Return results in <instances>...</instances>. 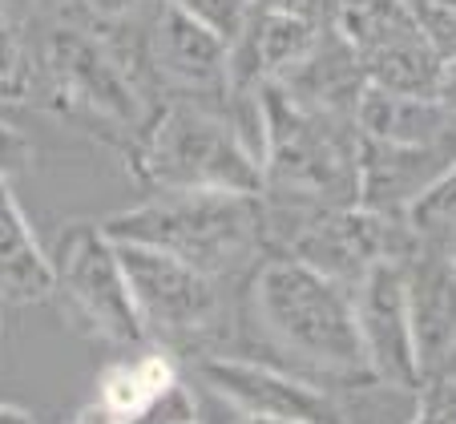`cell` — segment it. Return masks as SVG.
I'll return each mask as SVG.
<instances>
[{
	"instance_id": "cell-1",
	"label": "cell",
	"mask_w": 456,
	"mask_h": 424,
	"mask_svg": "<svg viewBox=\"0 0 456 424\" xmlns=\"http://www.w3.org/2000/svg\"><path fill=\"white\" fill-rule=\"evenodd\" d=\"M263 239L267 255H287L307 226L331 210L360 207V126L299 105L279 86H263Z\"/></svg>"
},
{
	"instance_id": "cell-2",
	"label": "cell",
	"mask_w": 456,
	"mask_h": 424,
	"mask_svg": "<svg viewBox=\"0 0 456 424\" xmlns=\"http://www.w3.org/2000/svg\"><path fill=\"white\" fill-rule=\"evenodd\" d=\"M242 291L247 320L271 352V363L331 392L371 380L355 303L336 279L295 255H267Z\"/></svg>"
},
{
	"instance_id": "cell-3",
	"label": "cell",
	"mask_w": 456,
	"mask_h": 424,
	"mask_svg": "<svg viewBox=\"0 0 456 424\" xmlns=\"http://www.w3.org/2000/svg\"><path fill=\"white\" fill-rule=\"evenodd\" d=\"M37 77H45L57 118L105 146H118L126 158L138 150L162 105L102 33L65 9L41 37Z\"/></svg>"
},
{
	"instance_id": "cell-4",
	"label": "cell",
	"mask_w": 456,
	"mask_h": 424,
	"mask_svg": "<svg viewBox=\"0 0 456 424\" xmlns=\"http://www.w3.org/2000/svg\"><path fill=\"white\" fill-rule=\"evenodd\" d=\"M113 242L154 247L199 267L218 283H234L267 259L263 199L231 191H170L105 218Z\"/></svg>"
},
{
	"instance_id": "cell-5",
	"label": "cell",
	"mask_w": 456,
	"mask_h": 424,
	"mask_svg": "<svg viewBox=\"0 0 456 424\" xmlns=\"http://www.w3.org/2000/svg\"><path fill=\"white\" fill-rule=\"evenodd\" d=\"M129 170L154 194L170 191H231L263 194V162L242 142L223 110L202 102H162L146 126Z\"/></svg>"
},
{
	"instance_id": "cell-6",
	"label": "cell",
	"mask_w": 456,
	"mask_h": 424,
	"mask_svg": "<svg viewBox=\"0 0 456 424\" xmlns=\"http://www.w3.org/2000/svg\"><path fill=\"white\" fill-rule=\"evenodd\" d=\"M118 255L146 344L166 347L178 360L215 352V339L226 336V283L138 242H118Z\"/></svg>"
},
{
	"instance_id": "cell-7",
	"label": "cell",
	"mask_w": 456,
	"mask_h": 424,
	"mask_svg": "<svg viewBox=\"0 0 456 424\" xmlns=\"http://www.w3.org/2000/svg\"><path fill=\"white\" fill-rule=\"evenodd\" d=\"M53 271L57 287L53 295L61 299V312L81 336L102 339L113 347H142L138 307L129 295V279L121 267L118 242L105 234L102 223H69L57 234V251H53Z\"/></svg>"
},
{
	"instance_id": "cell-8",
	"label": "cell",
	"mask_w": 456,
	"mask_h": 424,
	"mask_svg": "<svg viewBox=\"0 0 456 424\" xmlns=\"http://www.w3.org/2000/svg\"><path fill=\"white\" fill-rule=\"evenodd\" d=\"M339 33L355 49L371 86L404 97H436L440 53L404 0H344Z\"/></svg>"
},
{
	"instance_id": "cell-9",
	"label": "cell",
	"mask_w": 456,
	"mask_h": 424,
	"mask_svg": "<svg viewBox=\"0 0 456 424\" xmlns=\"http://www.w3.org/2000/svg\"><path fill=\"white\" fill-rule=\"evenodd\" d=\"M190 368L202 388H210V396H218L239 416H263L283 424H344L336 392L307 376L287 372L279 363L202 352L190 360Z\"/></svg>"
},
{
	"instance_id": "cell-10",
	"label": "cell",
	"mask_w": 456,
	"mask_h": 424,
	"mask_svg": "<svg viewBox=\"0 0 456 424\" xmlns=\"http://www.w3.org/2000/svg\"><path fill=\"white\" fill-rule=\"evenodd\" d=\"M146 69L162 102H202L223 110L231 97V41L166 0L142 33Z\"/></svg>"
},
{
	"instance_id": "cell-11",
	"label": "cell",
	"mask_w": 456,
	"mask_h": 424,
	"mask_svg": "<svg viewBox=\"0 0 456 424\" xmlns=\"http://www.w3.org/2000/svg\"><path fill=\"white\" fill-rule=\"evenodd\" d=\"M424 234L412 231V223L400 215H384L371 207H347V210H331L323 215L315 226L299 234L291 242L295 259H303L307 267L323 271L328 279H336L347 295L368 279V271L376 263L387 259H408L412 247Z\"/></svg>"
},
{
	"instance_id": "cell-12",
	"label": "cell",
	"mask_w": 456,
	"mask_h": 424,
	"mask_svg": "<svg viewBox=\"0 0 456 424\" xmlns=\"http://www.w3.org/2000/svg\"><path fill=\"white\" fill-rule=\"evenodd\" d=\"M355 320H360L363 352L376 380L416 388L420 363L412 347V320H408V291H404V259L376 263L360 287L352 291Z\"/></svg>"
},
{
	"instance_id": "cell-13",
	"label": "cell",
	"mask_w": 456,
	"mask_h": 424,
	"mask_svg": "<svg viewBox=\"0 0 456 424\" xmlns=\"http://www.w3.org/2000/svg\"><path fill=\"white\" fill-rule=\"evenodd\" d=\"M404 291L420 380L456 372V263L440 242L420 239L412 247L404 259Z\"/></svg>"
},
{
	"instance_id": "cell-14",
	"label": "cell",
	"mask_w": 456,
	"mask_h": 424,
	"mask_svg": "<svg viewBox=\"0 0 456 424\" xmlns=\"http://www.w3.org/2000/svg\"><path fill=\"white\" fill-rule=\"evenodd\" d=\"M448 166H456L452 146H408V142L360 134V202L384 215L408 218V207Z\"/></svg>"
},
{
	"instance_id": "cell-15",
	"label": "cell",
	"mask_w": 456,
	"mask_h": 424,
	"mask_svg": "<svg viewBox=\"0 0 456 424\" xmlns=\"http://www.w3.org/2000/svg\"><path fill=\"white\" fill-rule=\"evenodd\" d=\"M283 94H291L299 105L319 113H331V118H347L355 121L360 113V102L368 94V73H363L355 49L347 45V37L336 29H323L315 37V45L307 49V57L299 65L283 73L275 81Z\"/></svg>"
},
{
	"instance_id": "cell-16",
	"label": "cell",
	"mask_w": 456,
	"mask_h": 424,
	"mask_svg": "<svg viewBox=\"0 0 456 424\" xmlns=\"http://www.w3.org/2000/svg\"><path fill=\"white\" fill-rule=\"evenodd\" d=\"M319 33L323 29H311L295 17L250 4L247 25L231 41V81L239 89L275 86L291 65H299L307 57V49L315 45Z\"/></svg>"
},
{
	"instance_id": "cell-17",
	"label": "cell",
	"mask_w": 456,
	"mask_h": 424,
	"mask_svg": "<svg viewBox=\"0 0 456 424\" xmlns=\"http://www.w3.org/2000/svg\"><path fill=\"white\" fill-rule=\"evenodd\" d=\"M57 287V271L45 247L37 242L12 182H0V303L33 307L45 303Z\"/></svg>"
},
{
	"instance_id": "cell-18",
	"label": "cell",
	"mask_w": 456,
	"mask_h": 424,
	"mask_svg": "<svg viewBox=\"0 0 456 424\" xmlns=\"http://www.w3.org/2000/svg\"><path fill=\"white\" fill-rule=\"evenodd\" d=\"M178 363H182L178 355L158 344L129 347V355L113 360L102 372V380H97V400H102L105 408H113L121 420H134L142 408L154 404L166 388H174V384L182 380Z\"/></svg>"
},
{
	"instance_id": "cell-19",
	"label": "cell",
	"mask_w": 456,
	"mask_h": 424,
	"mask_svg": "<svg viewBox=\"0 0 456 424\" xmlns=\"http://www.w3.org/2000/svg\"><path fill=\"white\" fill-rule=\"evenodd\" d=\"M37 61L28 53L25 29L9 4H0V105H20L33 97Z\"/></svg>"
},
{
	"instance_id": "cell-20",
	"label": "cell",
	"mask_w": 456,
	"mask_h": 424,
	"mask_svg": "<svg viewBox=\"0 0 456 424\" xmlns=\"http://www.w3.org/2000/svg\"><path fill=\"white\" fill-rule=\"evenodd\" d=\"M166 0H57V9L73 12L97 33H118V29H146L150 17Z\"/></svg>"
},
{
	"instance_id": "cell-21",
	"label": "cell",
	"mask_w": 456,
	"mask_h": 424,
	"mask_svg": "<svg viewBox=\"0 0 456 424\" xmlns=\"http://www.w3.org/2000/svg\"><path fill=\"white\" fill-rule=\"evenodd\" d=\"M408 223H412L416 234H424L432 242L456 231V166H448L428 191L408 207Z\"/></svg>"
},
{
	"instance_id": "cell-22",
	"label": "cell",
	"mask_w": 456,
	"mask_h": 424,
	"mask_svg": "<svg viewBox=\"0 0 456 424\" xmlns=\"http://www.w3.org/2000/svg\"><path fill=\"white\" fill-rule=\"evenodd\" d=\"M408 424H456V372H440L416 384V408Z\"/></svg>"
},
{
	"instance_id": "cell-23",
	"label": "cell",
	"mask_w": 456,
	"mask_h": 424,
	"mask_svg": "<svg viewBox=\"0 0 456 424\" xmlns=\"http://www.w3.org/2000/svg\"><path fill=\"white\" fill-rule=\"evenodd\" d=\"M404 9L416 17V25L428 33L440 57L456 53V0H404Z\"/></svg>"
},
{
	"instance_id": "cell-24",
	"label": "cell",
	"mask_w": 456,
	"mask_h": 424,
	"mask_svg": "<svg viewBox=\"0 0 456 424\" xmlns=\"http://www.w3.org/2000/svg\"><path fill=\"white\" fill-rule=\"evenodd\" d=\"M170 4H178V9L190 12V17H199L202 25L223 33L226 41H234V37L242 33L247 12H250V0H170Z\"/></svg>"
},
{
	"instance_id": "cell-25",
	"label": "cell",
	"mask_w": 456,
	"mask_h": 424,
	"mask_svg": "<svg viewBox=\"0 0 456 424\" xmlns=\"http://www.w3.org/2000/svg\"><path fill=\"white\" fill-rule=\"evenodd\" d=\"M194 420H199L194 392L178 380L174 388H166L154 404H146L138 416H134V420H126V424H194Z\"/></svg>"
},
{
	"instance_id": "cell-26",
	"label": "cell",
	"mask_w": 456,
	"mask_h": 424,
	"mask_svg": "<svg viewBox=\"0 0 456 424\" xmlns=\"http://www.w3.org/2000/svg\"><path fill=\"white\" fill-rule=\"evenodd\" d=\"M250 4H255V9L283 12V17H295L311 29H336L339 9H344V0H250Z\"/></svg>"
},
{
	"instance_id": "cell-27",
	"label": "cell",
	"mask_w": 456,
	"mask_h": 424,
	"mask_svg": "<svg viewBox=\"0 0 456 424\" xmlns=\"http://www.w3.org/2000/svg\"><path fill=\"white\" fill-rule=\"evenodd\" d=\"M33 170V142L9 118H0V182H12Z\"/></svg>"
},
{
	"instance_id": "cell-28",
	"label": "cell",
	"mask_w": 456,
	"mask_h": 424,
	"mask_svg": "<svg viewBox=\"0 0 456 424\" xmlns=\"http://www.w3.org/2000/svg\"><path fill=\"white\" fill-rule=\"evenodd\" d=\"M436 102L456 110V53L440 61V77H436Z\"/></svg>"
},
{
	"instance_id": "cell-29",
	"label": "cell",
	"mask_w": 456,
	"mask_h": 424,
	"mask_svg": "<svg viewBox=\"0 0 456 424\" xmlns=\"http://www.w3.org/2000/svg\"><path fill=\"white\" fill-rule=\"evenodd\" d=\"M69 424H126V420H121V416L113 412V408H105L102 400L94 396L89 404H81L77 412H73V420H69Z\"/></svg>"
},
{
	"instance_id": "cell-30",
	"label": "cell",
	"mask_w": 456,
	"mask_h": 424,
	"mask_svg": "<svg viewBox=\"0 0 456 424\" xmlns=\"http://www.w3.org/2000/svg\"><path fill=\"white\" fill-rule=\"evenodd\" d=\"M0 424H37V416L20 404H0Z\"/></svg>"
},
{
	"instance_id": "cell-31",
	"label": "cell",
	"mask_w": 456,
	"mask_h": 424,
	"mask_svg": "<svg viewBox=\"0 0 456 424\" xmlns=\"http://www.w3.org/2000/svg\"><path fill=\"white\" fill-rule=\"evenodd\" d=\"M436 242H440V247H444V255H448V259L456 263V231H452V234H444V239H436Z\"/></svg>"
},
{
	"instance_id": "cell-32",
	"label": "cell",
	"mask_w": 456,
	"mask_h": 424,
	"mask_svg": "<svg viewBox=\"0 0 456 424\" xmlns=\"http://www.w3.org/2000/svg\"><path fill=\"white\" fill-rule=\"evenodd\" d=\"M231 424H283V420H263V416H239V412H234Z\"/></svg>"
},
{
	"instance_id": "cell-33",
	"label": "cell",
	"mask_w": 456,
	"mask_h": 424,
	"mask_svg": "<svg viewBox=\"0 0 456 424\" xmlns=\"http://www.w3.org/2000/svg\"><path fill=\"white\" fill-rule=\"evenodd\" d=\"M0 4H9V9L17 12V4H28V0H0Z\"/></svg>"
},
{
	"instance_id": "cell-34",
	"label": "cell",
	"mask_w": 456,
	"mask_h": 424,
	"mask_svg": "<svg viewBox=\"0 0 456 424\" xmlns=\"http://www.w3.org/2000/svg\"><path fill=\"white\" fill-rule=\"evenodd\" d=\"M194 424H199V420H194Z\"/></svg>"
}]
</instances>
